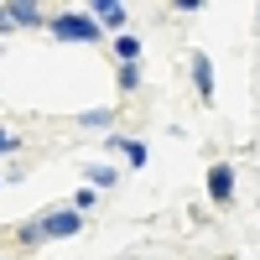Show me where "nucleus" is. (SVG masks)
I'll return each instance as SVG.
<instances>
[{
    "mask_svg": "<svg viewBox=\"0 0 260 260\" xmlns=\"http://www.w3.org/2000/svg\"><path fill=\"white\" fill-rule=\"evenodd\" d=\"M47 31L62 37V42H99V37H104V31H99V21H94V16H78V11L52 16V21H47Z\"/></svg>",
    "mask_w": 260,
    "mask_h": 260,
    "instance_id": "1",
    "label": "nucleus"
},
{
    "mask_svg": "<svg viewBox=\"0 0 260 260\" xmlns=\"http://www.w3.org/2000/svg\"><path fill=\"white\" fill-rule=\"evenodd\" d=\"M42 240H73V234L83 229V213H73V208H57V213H42Z\"/></svg>",
    "mask_w": 260,
    "mask_h": 260,
    "instance_id": "2",
    "label": "nucleus"
},
{
    "mask_svg": "<svg viewBox=\"0 0 260 260\" xmlns=\"http://www.w3.org/2000/svg\"><path fill=\"white\" fill-rule=\"evenodd\" d=\"M208 198H213V203H229V198H234V167H229V161H219V167L208 172Z\"/></svg>",
    "mask_w": 260,
    "mask_h": 260,
    "instance_id": "3",
    "label": "nucleus"
},
{
    "mask_svg": "<svg viewBox=\"0 0 260 260\" xmlns=\"http://www.w3.org/2000/svg\"><path fill=\"white\" fill-rule=\"evenodd\" d=\"M94 21H99V31H120L125 26V6L120 0H104V6H94Z\"/></svg>",
    "mask_w": 260,
    "mask_h": 260,
    "instance_id": "4",
    "label": "nucleus"
},
{
    "mask_svg": "<svg viewBox=\"0 0 260 260\" xmlns=\"http://www.w3.org/2000/svg\"><path fill=\"white\" fill-rule=\"evenodd\" d=\"M192 83H198L203 99H213V62H208V52H192Z\"/></svg>",
    "mask_w": 260,
    "mask_h": 260,
    "instance_id": "5",
    "label": "nucleus"
},
{
    "mask_svg": "<svg viewBox=\"0 0 260 260\" xmlns=\"http://www.w3.org/2000/svg\"><path fill=\"white\" fill-rule=\"evenodd\" d=\"M6 11H11L16 26H42V11H37V6H26V0H16V6H6Z\"/></svg>",
    "mask_w": 260,
    "mask_h": 260,
    "instance_id": "6",
    "label": "nucleus"
},
{
    "mask_svg": "<svg viewBox=\"0 0 260 260\" xmlns=\"http://www.w3.org/2000/svg\"><path fill=\"white\" fill-rule=\"evenodd\" d=\"M115 57H120V62H136V57H141V42L130 37V31H120V37H115Z\"/></svg>",
    "mask_w": 260,
    "mask_h": 260,
    "instance_id": "7",
    "label": "nucleus"
},
{
    "mask_svg": "<svg viewBox=\"0 0 260 260\" xmlns=\"http://www.w3.org/2000/svg\"><path fill=\"white\" fill-rule=\"evenodd\" d=\"M110 146H115V151H125V156H130V167H146V146H141V141H125V136H115Z\"/></svg>",
    "mask_w": 260,
    "mask_h": 260,
    "instance_id": "8",
    "label": "nucleus"
},
{
    "mask_svg": "<svg viewBox=\"0 0 260 260\" xmlns=\"http://www.w3.org/2000/svg\"><path fill=\"white\" fill-rule=\"evenodd\" d=\"M120 89H125V94L141 89V68H136V62H120Z\"/></svg>",
    "mask_w": 260,
    "mask_h": 260,
    "instance_id": "9",
    "label": "nucleus"
},
{
    "mask_svg": "<svg viewBox=\"0 0 260 260\" xmlns=\"http://www.w3.org/2000/svg\"><path fill=\"white\" fill-rule=\"evenodd\" d=\"M89 208H94V187H78L73 192V213H89Z\"/></svg>",
    "mask_w": 260,
    "mask_h": 260,
    "instance_id": "10",
    "label": "nucleus"
},
{
    "mask_svg": "<svg viewBox=\"0 0 260 260\" xmlns=\"http://www.w3.org/2000/svg\"><path fill=\"white\" fill-rule=\"evenodd\" d=\"M16 240H21V245H42V224H21Z\"/></svg>",
    "mask_w": 260,
    "mask_h": 260,
    "instance_id": "11",
    "label": "nucleus"
},
{
    "mask_svg": "<svg viewBox=\"0 0 260 260\" xmlns=\"http://www.w3.org/2000/svg\"><path fill=\"white\" fill-rule=\"evenodd\" d=\"M115 115L110 110H89V115H83V125H89V130H104V125H110Z\"/></svg>",
    "mask_w": 260,
    "mask_h": 260,
    "instance_id": "12",
    "label": "nucleus"
},
{
    "mask_svg": "<svg viewBox=\"0 0 260 260\" xmlns=\"http://www.w3.org/2000/svg\"><path fill=\"white\" fill-rule=\"evenodd\" d=\"M89 177H94V182H104V187H110V182H115V167H104V161H94V167H89Z\"/></svg>",
    "mask_w": 260,
    "mask_h": 260,
    "instance_id": "13",
    "label": "nucleus"
},
{
    "mask_svg": "<svg viewBox=\"0 0 260 260\" xmlns=\"http://www.w3.org/2000/svg\"><path fill=\"white\" fill-rule=\"evenodd\" d=\"M21 141H16V130H6V125H0V156H6V151H16Z\"/></svg>",
    "mask_w": 260,
    "mask_h": 260,
    "instance_id": "14",
    "label": "nucleus"
},
{
    "mask_svg": "<svg viewBox=\"0 0 260 260\" xmlns=\"http://www.w3.org/2000/svg\"><path fill=\"white\" fill-rule=\"evenodd\" d=\"M172 11H177V16H198V11H203V0H177Z\"/></svg>",
    "mask_w": 260,
    "mask_h": 260,
    "instance_id": "15",
    "label": "nucleus"
},
{
    "mask_svg": "<svg viewBox=\"0 0 260 260\" xmlns=\"http://www.w3.org/2000/svg\"><path fill=\"white\" fill-rule=\"evenodd\" d=\"M11 26H16V21H11V11L0 6V31H11Z\"/></svg>",
    "mask_w": 260,
    "mask_h": 260,
    "instance_id": "16",
    "label": "nucleus"
}]
</instances>
